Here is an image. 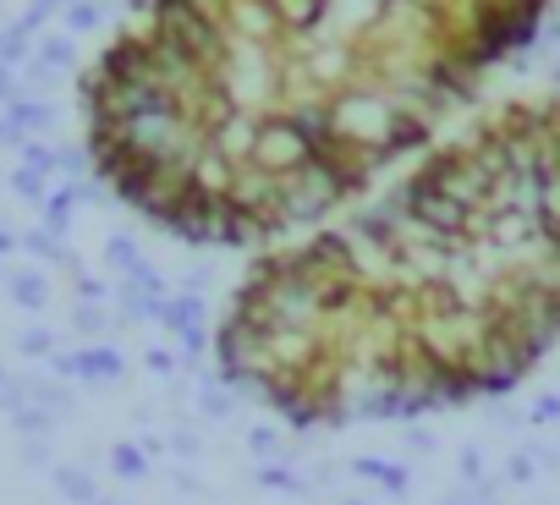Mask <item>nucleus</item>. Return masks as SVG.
<instances>
[{
  "mask_svg": "<svg viewBox=\"0 0 560 505\" xmlns=\"http://www.w3.org/2000/svg\"><path fill=\"white\" fill-rule=\"evenodd\" d=\"M308 160H314V143L303 138V127H298L287 110H275V116H264V121H258L253 165H264L269 176H298Z\"/></svg>",
  "mask_w": 560,
  "mask_h": 505,
  "instance_id": "obj_1",
  "label": "nucleus"
},
{
  "mask_svg": "<svg viewBox=\"0 0 560 505\" xmlns=\"http://www.w3.org/2000/svg\"><path fill=\"white\" fill-rule=\"evenodd\" d=\"M247 450H253V456H275V450H280V428H275V423H253V428H247Z\"/></svg>",
  "mask_w": 560,
  "mask_h": 505,
  "instance_id": "obj_6",
  "label": "nucleus"
},
{
  "mask_svg": "<svg viewBox=\"0 0 560 505\" xmlns=\"http://www.w3.org/2000/svg\"><path fill=\"white\" fill-rule=\"evenodd\" d=\"M549 78H555V89H560V67H555V72H549Z\"/></svg>",
  "mask_w": 560,
  "mask_h": 505,
  "instance_id": "obj_11",
  "label": "nucleus"
},
{
  "mask_svg": "<svg viewBox=\"0 0 560 505\" xmlns=\"http://www.w3.org/2000/svg\"><path fill=\"white\" fill-rule=\"evenodd\" d=\"M352 467H358L363 478H380V483H385V489H396V494L407 489V467H401V461H380V456H363V461H352Z\"/></svg>",
  "mask_w": 560,
  "mask_h": 505,
  "instance_id": "obj_5",
  "label": "nucleus"
},
{
  "mask_svg": "<svg viewBox=\"0 0 560 505\" xmlns=\"http://www.w3.org/2000/svg\"><path fill=\"white\" fill-rule=\"evenodd\" d=\"M258 121H264V116H253V110H231V116H225L203 143H209V149H220L231 165H247V160H253V149H258Z\"/></svg>",
  "mask_w": 560,
  "mask_h": 505,
  "instance_id": "obj_2",
  "label": "nucleus"
},
{
  "mask_svg": "<svg viewBox=\"0 0 560 505\" xmlns=\"http://www.w3.org/2000/svg\"><path fill=\"white\" fill-rule=\"evenodd\" d=\"M236 401H242V390H236V385H225L220 374H209V379H203V390H198V407H203L209 418H231V407H236Z\"/></svg>",
  "mask_w": 560,
  "mask_h": 505,
  "instance_id": "obj_4",
  "label": "nucleus"
},
{
  "mask_svg": "<svg viewBox=\"0 0 560 505\" xmlns=\"http://www.w3.org/2000/svg\"><path fill=\"white\" fill-rule=\"evenodd\" d=\"M407 445H412V450H434L440 439H434L429 428H418V423H407Z\"/></svg>",
  "mask_w": 560,
  "mask_h": 505,
  "instance_id": "obj_10",
  "label": "nucleus"
},
{
  "mask_svg": "<svg viewBox=\"0 0 560 505\" xmlns=\"http://www.w3.org/2000/svg\"><path fill=\"white\" fill-rule=\"evenodd\" d=\"M165 325L182 336L187 352H203V347H209V319H203V303H198L192 292L176 297V303H165Z\"/></svg>",
  "mask_w": 560,
  "mask_h": 505,
  "instance_id": "obj_3",
  "label": "nucleus"
},
{
  "mask_svg": "<svg viewBox=\"0 0 560 505\" xmlns=\"http://www.w3.org/2000/svg\"><path fill=\"white\" fill-rule=\"evenodd\" d=\"M527 423H538V428H544V423H560V396H538V401L527 407Z\"/></svg>",
  "mask_w": 560,
  "mask_h": 505,
  "instance_id": "obj_7",
  "label": "nucleus"
},
{
  "mask_svg": "<svg viewBox=\"0 0 560 505\" xmlns=\"http://www.w3.org/2000/svg\"><path fill=\"white\" fill-rule=\"evenodd\" d=\"M258 478H264L269 489H303V478H298V472H287V467H264Z\"/></svg>",
  "mask_w": 560,
  "mask_h": 505,
  "instance_id": "obj_8",
  "label": "nucleus"
},
{
  "mask_svg": "<svg viewBox=\"0 0 560 505\" xmlns=\"http://www.w3.org/2000/svg\"><path fill=\"white\" fill-rule=\"evenodd\" d=\"M533 472H538V467H533V456H522V450H516V456H511V467H505V478H511V483H527Z\"/></svg>",
  "mask_w": 560,
  "mask_h": 505,
  "instance_id": "obj_9",
  "label": "nucleus"
}]
</instances>
